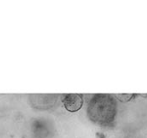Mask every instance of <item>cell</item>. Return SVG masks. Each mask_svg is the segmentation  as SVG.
<instances>
[{"mask_svg": "<svg viewBox=\"0 0 147 138\" xmlns=\"http://www.w3.org/2000/svg\"><path fill=\"white\" fill-rule=\"evenodd\" d=\"M117 114L115 97L109 94H95L87 106V115L92 122L99 125H109L114 121Z\"/></svg>", "mask_w": 147, "mask_h": 138, "instance_id": "6da1fadb", "label": "cell"}, {"mask_svg": "<svg viewBox=\"0 0 147 138\" xmlns=\"http://www.w3.org/2000/svg\"><path fill=\"white\" fill-rule=\"evenodd\" d=\"M57 95H30L29 99L31 102V105L37 109H41V110H45V109H49L51 107L54 106L56 103Z\"/></svg>", "mask_w": 147, "mask_h": 138, "instance_id": "7a4b0ae2", "label": "cell"}, {"mask_svg": "<svg viewBox=\"0 0 147 138\" xmlns=\"http://www.w3.org/2000/svg\"><path fill=\"white\" fill-rule=\"evenodd\" d=\"M62 102L69 112H76L83 105V96L81 94H66L62 96Z\"/></svg>", "mask_w": 147, "mask_h": 138, "instance_id": "3957f363", "label": "cell"}, {"mask_svg": "<svg viewBox=\"0 0 147 138\" xmlns=\"http://www.w3.org/2000/svg\"><path fill=\"white\" fill-rule=\"evenodd\" d=\"M137 95H135V94H119V95L116 96L117 99H119L120 101H123V102H126V101H129L130 99H132V98L136 97Z\"/></svg>", "mask_w": 147, "mask_h": 138, "instance_id": "277c9868", "label": "cell"}]
</instances>
